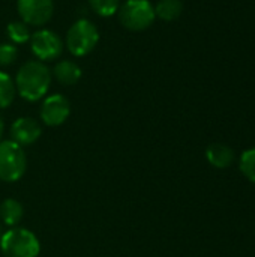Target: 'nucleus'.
Returning <instances> with one entry per match:
<instances>
[{"label":"nucleus","mask_w":255,"mask_h":257,"mask_svg":"<svg viewBox=\"0 0 255 257\" xmlns=\"http://www.w3.org/2000/svg\"><path fill=\"white\" fill-rule=\"evenodd\" d=\"M6 33L8 38L11 39V44H26L27 41H30V29L26 23H23L21 20H15L11 21L6 27Z\"/></svg>","instance_id":"obj_15"},{"label":"nucleus","mask_w":255,"mask_h":257,"mask_svg":"<svg viewBox=\"0 0 255 257\" xmlns=\"http://www.w3.org/2000/svg\"><path fill=\"white\" fill-rule=\"evenodd\" d=\"M17 11L23 23L27 26L42 27L54 14L53 0H17Z\"/></svg>","instance_id":"obj_7"},{"label":"nucleus","mask_w":255,"mask_h":257,"mask_svg":"<svg viewBox=\"0 0 255 257\" xmlns=\"http://www.w3.org/2000/svg\"><path fill=\"white\" fill-rule=\"evenodd\" d=\"M51 78V71L45 63L39 60H29L21 65L15 75L17 93L26 101H39L47 95Z\"/></svg>","instance_id":"obj_1"},{"label":"nucleus","mask_w":255,"mask_h":257,"mask_svg":"<svg viewBox=\"0 0 255 257\" xmlns=\"http://www.w3.org/2000/svg\"><path fill=\"white\" fill-rule=\"evenodd\" d=\"M51 75H54V78L63 84V86H72V84H77L83 75L81 72V68L78 66L77 62L74 60H68V59H63V60H59L53 71H51Z\"/></svg>","instance_id":"obj_10"},{"label":"nucleus","mask_w":255,"mask_h":257,"mask_svg":"<svg viewBox=\"0 0 255 257\" xmlns=\"http://www.w3.org/2000/svg\"><path fill=\"white\" fill-rule=\"evenodd\" d=\"M18 56V50L14 44L11 42H3L0 44V68L11 66Z\"/></svg>","instance_id":"obj_18"},{"label":"nucleus","mask_w":255,"mask_h":257,"mask_svg":"<svg viewBox=\"0 0 255 257\" xmlns=\"http://www.w3.org/2000/svg\"><path fill=\"white\" fill-rule=\"evenodd\" d=\"M117 17L120 24L131 32H143L155 23V8L150 0H125Z\"/></svg>","instance_id":"obj_3"},{"label":"nucleus","mask_w":255,"mask_h":257,"mask_svg":"<svg viewBox=\"0 0 255 257\" xmlns=\"http://www.w3.org/2000/svg\"><path fill=\"white\" fill-rule=\"evenodd\" d=\"M3 130H5V123H3V119H2V116H0V139H2Z\"/></svg>","instance_id":"obj_19"},{"label":"nucleus","mask_w":255,"mask_h":257,"mask_svg":"<svg viewBox=\"0 0 255 257\" xmlns=\"http://www.w3.org/2000/svg\"><path fill=\"white\" fill-rule=\"evenodd\" d=\"M240 170L242 173L249 179L255 182V148L245 151L240 157Z\"/></svg>","instance_id":"obj_17"},{"label":"nucleus","mask_w":255,"mask_h":257,"mask_svg":"<svg viewBox=\"0 0 255 257\" xmlns=\"http://www.w3.org/2000/svg\"><path fill=\"white\" fill-rule=\"evenodd\" d=\"M65 42L62 38L50 29H39L30 36V48L36 60L47 63L57 60L63 53Z\"/></svg>","instance_id":"obj_6"},{"label":"nucleus","mask_w":255,"mask_h":257,"mask_svg":"<svg viewBox=\"0 0 255 257\" xmlns=\"http://www.w3.org/2000/svg\"><path fill=\"white\" fill-rule=\"evenodd\" d=\"M17 95L15 81L12 77L3 71H0V108H8Z\"/></svg>","instance_id":"obj_14"},{"label":"nucleus","mask_w":255,"mask_h":257,"mask_svg":"<svg viewBox=\"0 0 255 257\" xmlns=\"http://www.w3.org/2000/svg\"><path fill=\"white\" fill-rule=\"evenodd\" d=\"M5 257H38L41 251L39 239L27 229L8 230L0 238Z\"/></svg>","instance_id":"obj_4"},{"label":"nucleus","mask_w":255,"mask_h":257,"mask_svg":"<svg viewBox=\"0 0 255 257\" xmlns=\"http://www.w3.org/2000/svg\"><path fill=\"white\" fill-rule=\"evenodd\" d=\"M206 157L212 166H215L218 169H225L233 163L234 154L228 146L221 145V143H213L207 148Z\"/></svg>","instance_id":"obj_11"},{"label":"nucleus","mask_w":255,"mask_h":257,"mask_svg":"<svg viewBox=\"0 0 255 257\" xmlns=\"http://www.w3.org/2000/svg\"><path fill=\"white\" fill-rule=\"evenodd\" d=\"M11 136L20 146L32 145L41 137V125L32 117H18L11 126Z\"/></svg>","instance_id":"obj_9"},{"label":"nucleus","mask_w":255,"mask_h":257,"mask_svg":"<svg viewBox=\"0 0 255 257\" xmlns=\"http://www.w3.org/2000/svg\"><path fill=\"white\" fill-rule=\"evenodd\" d=\"M26 172V154L23 148L12 142H0V179L5 182L18 181Z\"/></svg>","instance_id":"obj_5"},{"label":"nucleus","mask_w":255,"mask_h":257,"mask_svg":"<svg viewBox=\"0 0 255 257\" xmlns=\"http://www.w3.org/2000/svg\"><path fill=\"white\" fill-rule=\"evenodd\" d=\"M155 8V15L162 21H174L182 15L183 3L182 0H159Z\"/></svg>","instance_id":"obj_12"},{"label":"nucleus","mask_w":255,"mask_h":257,"mask_svg":"<svg viewBox=\"0 0 255 257\" xmlns=\"http://www.w3.org/2000/svg\"><path fill=\"white\" fill-rule=\"evenodd\" d=\"M99 42V30L98 27L86 18L75 21L66 32L65 45L68 51L75 57L87 56L95 50Z\"/></svg>","instance_id":"obj_2"},{"label":"nucleus","mask_w":255,"mask_h":257,"mask_svg":"<svg viewBox=\"0 0 255 257\" xmlns=\"http://www.w3.org/2000/svg\"><path fill=\"white\" fill-rule=\"evenodd\" d=\"M71 114V104L69 101L60 95V93H54L50 95L44 99L42 105H41V120L48 125V126H59L62 123L66 122V119Z\"/></svg>","instance_id":"obj_8"},{"label":"nucleus","mask_w":255,"mask_h":257,"mask_svg":"<svg viewBox=\"0 0 255 257\" xmlns=\"http://www.w3.org/2000/svg\"><path fill=\"white\" fill-rule=\"evenodd\" d=\"M89 6L99 15V17H111L117 14L122 0H87Z\"/></svg>","instance_id":"obj_16"},{"label":"nucleus","mask_w":255,"mask_h":257,"mask_svg":"<svg viewBox=\"0 0 255 257\" xmlns=\"http://www.w3.org/2000/svg\"><path fill=\"white\" fill-rule=\"evenodd\" d=\"M23 214H24L23 206L15 199H6L0 205V218L9 226L18 224L23 218Z\"/></svg>","instance_id":"obj_13"}]
</instances>
